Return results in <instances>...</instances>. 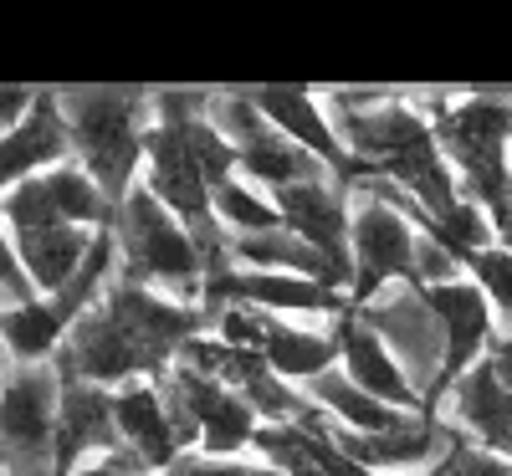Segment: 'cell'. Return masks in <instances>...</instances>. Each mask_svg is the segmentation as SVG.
Returning a JSON list of instances; mask_svg holds the SVG:
<instances>
[{
    "label": "cell",
    "mask_w": 512,
    "mask_h": 476,
    "mask_svg": "<svg viewBox=\"0 0 512 476\" xmlns=\"http://www.w3.org/2000/svg\"><path fill=\"white\" fill-rule=\"evenodd\" d=\"M62 338H67V323L57 318V308L47 297L6 302V308H0V354H11L16 364H47V359H57Z\"/></svg>",
    "instance_id": "ffe728a7"
},
{
    "label": "cell",
    "mask_w": 512,
    "mask_h": 476,
    "mask_svg": "<svg viewBox=\"0 0 512 476\" xmlns=\"http://www.w3.org/2000/svg\"><path fill=\"white\" fill-rule=\"evenodd\" d=\"M210 205H216V221H221L226 236H262V231H277V226H282L272 195H262L256 185H246L241 175L226 180L216 195H210Z\"/></svg>",
    "instance_id": "44dd1931"
},
{
    "label": "cell",
    "mask_w": 512,
    "mask_h": 476,
    "mask_svg": "<svg viewBox=\"0 0 512 476\" xmlns=\"http://www.w3.org/2000/svg\"><path fill=\"white\" fill-rule=\"evenodd\" d=\"M31 103H36L31 93H0V139H6L11 128H16V123L31 113Z\"/></svg>",
    "instance_id": "484cf974"
},
{
    "label": "cell",
    "mask_w": 512,
    "mask_h": 476,
    "mask_svg": "<svg viewBox=\"0 0 512 476\" xmlns=\"http://www.w3.org/2000/svg\"><path fill=\"white\" fill-rule=\"evenodd\" d=\"M57 400V364H16L11 374H0V471L6 476H52Z\"/></svg>",
    "instance_id": "277c9868"
},
{
    "label": "cell",
    "mask_w": 512,
    "mask_h": 476,
    "mask_svg": "<svg viewBox=\"0 0 512 476\" xmlns=\"http://www.w3.org/2000/svg\"><path fill=\"white\" fill-rule=\"evenodd\" d=\"M466 277H472L487 297V308L497 318L502 333H512V251L502 246H487L477 256H466Z\"/></svg>",
    "instance_id": "7402d4cb"
},
{
    "label": "cell",
    "mask_w": 512,
    "mask_h": 476,
    "mask_svg": "<svg viewBox=\"0 0 512 476\" xmlns=\"http://www.w3.org/2000/svg\"><path fill=\"white\" fill-rule=\"evenodd\" d=\"M502 205H512V169H507V200Z\"/></svg>",
    "instance_id": "83f0119b"
},
{
    "label": "cell",
    "mask_w": 512,
    "mask_h": 476,
    "mask_svg": "<svg viewBox=\"0 0 512 476\" xmlns=\"http://www.w3.org/2000/svg\"><path fill=\"white\" fill-rule=\"evenodd\" d=\"M72 476H144V471H139V461L128 456V451H108L103 461H93V466H77Z\"/></svg>",
    "instance_id": "d4e9b609"
},
{
    "label": "cell",
    "mask_w": 512,
    "mask_h": 476,
    "mask_svg": "<svg viewBox=\"0 0 512 476\" xmlns=\"http://www.w3.org/2000/svg\"><path fill=\"white\" fill-rule=\"evenodd\" d=\"M262 359L282 384H313L318 374L338 369V338L318 328H292L287 318H272V333L262 343Z\"/></svg>",
    "instance_id": "d6986e66"
},
{
    "label": "cell",
    "mask_w": 512,
    "mask_h": 476,
    "mask_svg": "<svg viewBox=\"0 0 512 476\" xmlns=\"http://www.w3.org/2000/svg\"><path fill=\"white\" fill-rule=\"evenodd\" d=\"M425 302H431V313L441 318V333H446V359H441V374L431 384V395H425V415H436L441 400L451 395V384L482 364L497 343V318L487 308V297L472 277H456V282H441V287H420Z\"/></svg>",
    "instance_id": "52a82bcc"
},
{
    "label": "cell",
    "mask_w": 512,
    "mask_h": 476,
    "mask_svg": "<svg viewBox=\"0 0 512 476\" xmlns=\"http://www.w3.org/2000/svg\"><path fill=\"white\" fill-rule=\"evenodd\" d=\"M113 430H118V446L144 466V476H164L185 461V446L175 436V420H169V405L154 379L113 389Z\"/></svg>",
    "instance_id": "30bf717a"
},
{
    "label": "cell",
    "mask_w": 512,
    "mask_h": 476,
    "mask_svg": "<svg viewBox=\"0 0 512 476\" xmlns=\"http://www.w3.org/2000/svg\"><path fill=\"white\" fill-rule=\"evenodd\" d=\"M323 436L344 451L349 461H359L364 471H374V476H415V471H425V466H436L461 436L446 425V420H436V415H415V420H405L400 430H384V436H354V430H338V425H328L323 420Z\"/></svg>",
    "instance_id": "9c48e42d"
},
{
    "label": "cell",
    "mask_w": 512,
    "mask_h": 476,
    "mask_svg": "<svg viewBox=\"0 0 512 476\" xmlns=\"http://www.w3.org/2000/svg\"><path fill=\"white\" fill-rule=\"evenodd\" d=\"M62 123L77 164L88 169V180L103 190V200L118 210L123 195L134 190L139 164H144V134H149V98L134 93H67L57 98Z\"/></svg>",
    "instance_id": "3957f363"
},
{
    "label": "cell",
    "mask_w": 512,
    "mask_h": 476,
    "mask_svg": "<svg viewBox=\"0 0 512 476\" xmlns=\"http://www.w3.org/2000/svg\"><path fill=\"white\" fill-rule=\"evenodd\" d=\"M354 313L379 333V343L395 354V364L405 369V379L415 384V395L425 405V395H431V384L441 374V359H446V333H441V318L431 313V302H425V292L400 282V287H384L374 302H364Z\"/></svg>",
    "instance_id": "8992f818"
},
{
    "label": "cell",
    "mask_w": 512,
    "mask_h": 476,
    "mask_svg": "<svg viewBox=\"0 0 512 476\" xmlns=\"http://www.w3.org/2000/svg\"><path fill=\"white\" fill-rule=\"evenodd\" d=\"M113 241H118V282H134L200 308V287H205L200 246L144 185H134L113 210Z\"/></svg>",
    "instance_id": "7a4b0ae2"
},
{
    "label": "cell",
    "mask_w": 512,
    "mask_h": 476,
    "mask_svg": "<svg viewBox=\"0 0 512 476\" xmlns=\"http://www.w3.org/2000/svg\"><path fill=\"white\" fill-rule=\"evenodd\" d=\"M349 262H354V282H349V308L374 302L390 282H410L415 277V226L410 215H400L395 205H384L374 195H349Z\"/></svg>",
    "instance_id": "5b68a950"
},
{
    "label": "cell",
    "mask_w": 512,
    "mask_h": 476,
    "mask_svg": "<svg viewBox=\"0 0 512 476\" xmlns=\"http://www.w3.org/2000/svg\"><path fill=\"white\" fill-rule=\"evenodd\" d=\"M251 103H256V113H262L282 139H292L297 149H308L328 175L344 185L349 154H344V144H338V134H333V123H328L318 98H308V93H251Z\"/></svg>",
    "instance_id": "9a60e30c"
},
{
    "label": "cell",
    "mask_w": 512,
    "mask_h": 476,
    "mask_svg": "<svg viewBox=\"0 0 512 476\" xmlns=\"http://www.w3.org/2000/svg\"><path fill=\"white\" fill-rule=\"evenodd\" d=\"M236 169H241V180L256 185V190H292V185H308V180H323L328 169L308 154V149H297L292 139H282L277 128H256V134L246 144H236Z\"/></svg>",
    "instance_id": "e0dca14e"
},
{
    "label": "cell",
    "mask_w": 512,
    "mask_h": 476,
    "mask_svg": "<svg viewBox=\"0 0 512 476\" xmlns=\"http://www.w3.org/2000/svg\"><path fill=\"white\" fill-rule=\"evenodd\" d=\"M164 476H277L267 466H241V461H205V456H185L175 471Z\"/></svg>",
    "instance_id": "cb8c5ba5"
},
{
    "label": "cell",
    "mask_w": 512,
    "mask_h": 476,
    "mask_svg": "<svg viewBox=\"0 0 512 476\" xmlns=\"http://www.w3.org/2000/svg\"><path fill=\"white\" fill-rule=\"evenodd\" d=\"M108 451H118V430H113V389L82 384V379H62L52 476H72L82 456H108Z\"/></svg>",
    "instance_id": "4fadbf2b"
},
{
    "label": "cell",
    "mask_w": 512,
    "mask_h": 476,
    "mask_svg": "<svg viewBox=\"0 0 512 476\" xmlns=\"http://www.w3.org/2000/svg\"><path fill=\"white\" fill-rule=\"evenodd\" d=\"M415 476H512V461L507 456H492V451H482L472 441H456L436 466H425Z\"/></svg>",
    "instance_id": "603a6c76"
},
{
    "label": "cell",
    "mask_w": 512,
    "mask_h": 476,
    "mask_svg": "<svg viewBox=\"0 0 512 476\" xmlns=\"http://www.w3.org/2000/svg\"><path fill=\"white\" fill-rule=\"evenodd\" d=\"M446 410H451V430L461 441H472L492 456H507L512 461V389L492 374V364H472L446 395Z\"/></svg>",
    "instance_id": "7c38bea8"
},
{
    "label": "cell",
    "mask_w": 512,
    "mask_h": 476,
    "mask_svg": "<svg viewBox=\"0 0 512 476\" xmlns=\"http://www.w3.org/2000/svg\"><path fill=\"white\" fill-rule=\"evenodd\" d=\"M67 154H72V139H67L57 98H36L31 113L0 139V195L36 180V175H47L57 164H67Z\"/></svg>",
    "instance_id": "5bb4252c"
},
{
    "label": "cell",
    "mask_w": 512,
    "mask_h": 476,
    "mask_svg": "<svg viewBox=\"0 0 512 476\" xmlns=\"http://www.w3.org/2000/svg\"><path fill=\"white\" fill-rule=\"evenodd\" d=\"M415 108H431V134L441 159L451 164L456 190L482 205L487 215L507 200V149H512V98H420Z\"/></svg>",
    "instance_id": "6da1fadb"
},
{
    "label": "cell",
    "mask_w": 512,
    "mask_h": 476,
    "mask_svg": "<svg viewBox=\"0 0 512 476\" xmlns=\"http://www.w3.org/2000/svg\"><path fill=\"white\" fill-rule=\"evenodd\" d=\"M333 338H338V369H344L369 400L379 405H390L400 415H425L420 395H415V384L405 379V369L395 364V354L379 343V333L349 308L344 318L333 323Z\"/></svg>",
    "instance_id": "8fae6325"
},
{
    "label": "cell",
    "mask_w": 512,
    "mask_h": 476,
    "mask_svg": "<svg viewBox=\"0 0 512 476\" xmlns=\"http://www.w3.org/2000/svg\"><path fill=\"white\" fill-rule=\"evenodd\" d=\"M492 236H497V246H502V251H512V205L492 210Z\"/></svg>",
    "instance_id": "4316f807"
},
{
    "label": "cell",
    "mask_w": 512,
    "mask_h": 476,
    "mask_svg": "<svg viewBox=\"0 0 512 476\" xmlns=\"http://www.w3.org/2000/svg\"><path fill=\"white\" fill-rule=\"evenodd\" d=\"M11 246H16V262H21L26 282L36 287V297H57L77 277L82 256H88V246H93V231H82V226H41V231L11 236Z\"/></svg>",
    "instance_id": "2e32d148"
},
{
    "label": "cell",
    "mask_w": 512,
    "mask_h": 476,
    "mask_svg": "<svg viewBox=\"0 0 512 476\" xmlns=\"http://www.w3.org/2000/svg\"><path fill=\"white\" fill-rule=\"evenodd\" d=\"M303 395L323 410V420H328V425L354 430V436H384V430H400L405 420H415V415H400V410H390V405L369 400V395H364V389H359L344 369L318 374L313 384H303Z\"/></svg>",
    "instance_id": "ac0fdd59"
},
{
    "label": "cell",
    "mask_w": 512,
    "mask_h": 476,
    "mask_svg": "<svg viewBox=\"0 0 512 476\" xmlns=\"http://www.w3.org/2000/svg\"><path fill=\"white\" fill-rule=\"evenodd\" d=\"M277 215H282V231H292L297 241H308L323 262L338 272V282H354V262H349V190L338 185L333 175L308 180V185H292L272 195Z\"/></svg>",
    "instance_id": "ba28073f"
}]
</instances>
